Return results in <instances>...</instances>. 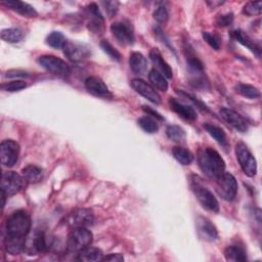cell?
Returning a JSON list of instances; mask_svg holds the SVG:
<instances>
[{
  "label": "cell",
  "instance_id": "7c38bea8",
  "mask_svg": "<svg viewBox=\"0 0 262 262\" xmlns=\"http://www.w3.org/2000/svg\"><path fill=\"white\" fill-rule=\"evenodd\" d=\"M85 13L87 17L89 18L88 22V29L90 32L96 35H102L104 33V28H105V21L104 17L100 12V9L97 5L95 4H90L87 7L84 8Z\"/></svg>",
  "mask_w": 262,
  "mask_h": 262
},
{
  "label": "cell",
  "instance_id": "ffe728a7",
  "mask_svg": "<svg viewBox=\"0 0 262 262\" xmlns=\"http://www.w3.org/2000/svg\"><path fill=\"white\" fill-rule=\"evenodd\" d=\"M169 105H170L171 110H173L179 117L183 118L184 120L192 122V121H195L196 118H198V115H196V113L192 107L187 106L175 99H170Z\"/></svg>",
  "mask_w": 262,
  "mask_h": 262
},
{
  "label": "cell",
  "instance_id": "4316f807",
  "mask_svg": "<svg viewBox=\"0 0 262 262\" xmlns=\"http://www.w3.org/2000/svg\"><path fill=\"white\" fill-rule=\"evenodd\" d=\"M204 128L218 144H220L221 146H224V147L227 145L226 135L220 127L210 124V123H206V124H204Z\"/></svg>",
  "mask_w": 262,
  "mask_h": 262
},
{
  "label": "cell",
  "instance_id": "ab89813d",
  "mask_svg": "<svg viewBox=\"0 0 262 262\" xmlns=\"http://www.w3.org/2000/svg\"><path fill=\"white\" fill-rule=\"evenodd\" d=\"M26 87H27V83L25 81H22V80H15V81L8 82V83L3 85V89L8 91V92L20 91V90H22Z\"/></svg>",
  "mask_w": 262,
  "mask_h": 262
},
{
  "label": "cell",
  "instance_id": "d590c367",
  "mask_svg": "<svg viewBox=\"0 0 262 262\" xmlns=\"http://www.w3.org/2000/svg\"><path fill=\"white\" fill-rule=\"evenodd\" d=\"M101 47L113 60H116V61L121 60V53L108 40H102Z\"/></svg>",
  "mask_w": 262,
  "mask_h": 262
},
{
  "label": "cell",
  "instance_id": "44dd1931",
  "mask_svg": "<svg viewBox=\"0 0 262 262\" xmlns=\"http://www.w3.org/2000/svg\"><path fill=\"white\" fill-rule=\"evenodd\" d=\"M232 36L233 38L238 41L240 44H242L243 46L247 47L248 49H250L253 53H255L258 57L261 56V47L258 43H256L249 35H247L244 31L238 29L232 32Z\"/></svg>",
  "mask_w": 262,
  "mask_h": 262
},
{
  "label": "cell",
  "instance_id": "7a4b0ae2",
  "mask_svg": "<svg viewBox=\"0 0 262 262\" xmlns=\"http://www.w3.org/2000/svg\"><path fill=\"white\" fill-rule=\"evenodd\" d=\"M190 187L192 192L194 193L195 198L198 199L199 203L208 211L211 212H218L219 211V203L213 192L204 185L200 177L192 176L190 181Z\"/></svg>",
  "mask_w": 262,
  "mask_h": 262
},
{
  "label": "cell",
  "instance_id": "7402d4cb",
  "mask_svg": "<svg viewBox=\"0 0 262 262\" xmlns=\"http://www.w3.org/2000/svg\"><path fill=\"white\" fill-rule=\"evenodd\" d=\"M130 69L136 75H143L147 71V59L141 52H133L129 57Z\"/></svg>",
  "mask_w": 262,
  "mask_h": 262
},
{
  "label": "cell",
  "instance_id": "30bf717a",
  "mask_svg": "<svg viewBox=\"0 0 262 262\" xmlns=\"http://www.w3.org/2000/svg\"><path fill=\"white\" fill-rule=\"evenodd\" d=\"M20 156V145L12 140H8L0 145V159L5 167H13L17 164Z\"/></svg>",
  "mask_w": 262,
  "mask_h": 262
},
{
  "label": "cell",
  "instance_id": "836d02e7",
  "mask_svg": "<svg viewBox=\"0 0 262 262\" xmlns=\"http://www.w3.org/2000/svg\"><path fill=\"white\" fill-rule=\"evenodd\" d=\"M166 134L169 140L174 143H183L185 140V131L178 125H170L167 127Z\"/></svg>",
  "mask_w": 262,
  "mask_h": 262
},
{
  "label": "cell",
  "instance_id": "603a6c76",
  "mask_svg": "<svg viewBox=\"0 0 262 262\" xmlns=\"http://www.w3.org/2000/svg\"><path fill=\"white\" fill-rule=\"evenodd\" d=\"M5 246L9 253L13 255H18L22 253L26 248V238H19L7 235L5 240Z\"/></svg>",
  "mask_w": 262,
  "mask_h": 262
},
{
  "label": "cell",
  "instance_id": "5b68a950",
  "mask_svg": "<svg viewBox=\"0 0 262 262\" xmlns=\"http://www.w3.org/2000/svg\"><path fill=\"white\" fill-rule=\"evenodd\" d=\"M92 233L87 227H74L69 234L67 248L71 252H81L92 242Z\"/></svg>",
  "mask_w": 262,
  "mask_h": 262
},
{
  "label": "cell",
  "instance_id": "277c9868",
  "mask_svg": "<svg viewBox=\"0 0 262 262\" xmlns=\"http://www.w3.org/2000/svg\"><path fill=\"white\" fill-rule=\"evenodd\" d=\"M37 62L44 70L58 77H67L70 75V66L63 59L54 55H41L38 57Z\"/></svg>",
  "mask_w": 262,
  "mask_h": 262
},
{
  "label": "cell",
  "instance_id": "f546056e",
  "mask_svg": "<svg viewBox=\"0 0 262 262\" xmlns=\"http://www.w3.org/2000/svg\"><path fill=\"white\" fill-rule=\"evenodd\" d=\"M24 32L18 28H10L2 31V39L9 43H19L24 39Z\"/></svg>",
  "mask_w": 262,
  "mask_h": 262
},
{
  "label": "cell",
  "instance_id": "d4e9b609",
  "mask_svg": "<svg viewBox=\"0 0 262 262\" xmlns=\"http://www.w3.org/2000/svg\"><path fill=\"white\" fill-rule=\"evenodd\" d=\"M22 176L28 183H37L43 178V170L35 165H29L22 170Z\"/></svg>",
  "mask_w": 262,
  "mask_h": 262
},
{
  "label": "cell",
  "instance_id": "6da1fadb",
  "mask_svg": "<svg viewBox=\"0 0 262 262\" xmlns=\"http://www.w3.org/2000/svg\"><path fill=\"white\" fill-rule=\"evenodd\" d=\"M198 162L202 172L210 179L216 180L224 173L225 162L212 148H202L198 154Z\"/></svg>",
  "mask_w": 262,
  "mask_h": 262
},
{
  "label": "cell",
  "instance_id": "b9f144b4",
  "mask_svg": "<svg viewBox=\"0 0 262 262\" xmlns=\"http://www.w3.org/2000/svg\"><path fill=\"white\" fill-rule=\"evenodd\" d=\"M233 21H234V15L232 13L231 14L228 13L225 15L218 16L216 19V24L220 28H225V27H228L230 25H232Z\"/></svg>",
  "mask_w": 262,
  "mask_h": 262
},
{
  "label": "cell",
  "instance_id": "e575fe53",
  "mask_svg": "<svg viewBox=\"0 0 262 262\" xmlns=\"http://www.w3.org/2000/svg\"><path fill=\"white\" fill-rule=\"evenodd\" d=\"M66 42H67V39H66L63 34L60 32H57V31L51 32L46 38L47 45H49L50 47L55 48V49H62Z\"/></svg>",
  "mask_w": 262,
  "mask_h": 262
},
{
  "label": "cell",
  "instance_id": "83f0119b",
  "mask_svg": "<svg viewBox=\"0 0 262 262\" xmlns=\"http://www.w3.org/2000/svg\"><path fill=\"white\" fill-rule=\"evenodd\" d=\"M78 260L80 261H103L104 260V253L99 248L87 247L86 249L79 252Z\"/></svg>",
  "mask_w": 262,
  "mask_h": 262
},
{
  "label": "cell",
  "instance_id": "7bdbcfd3",
  "mask_svg": "<svg viewBox=\"0 0 262 262\" xmlns=\"http://www.w3.org/2000/svg\"><path fill=\"white\" fill-rule=\"evenodd\" d=\"M7 78H16V77H22V78H28L30 77V75H28V73L24 72V71H20V70H12L7 72L6 75Z\"/></svg>",
  "mask_w": 262,
  "mask_h": 262
},
{
  "label": "cell",
  "instance_id": "484cf974",
  "mask_svg": "<svg viewBox=\"0 0 262 262\" xmlns=\"http://www.w3.org/2000/svg\"><path fill=\"white\" fill-rule=\"evenodd\" d=\"M30 248L32 253H41L49 248V243L46 235L43 232H37L31 241Z\"/></svg>",
  "mask_w": 262,
  "mask_h": 262
},
{
  "label": "cell",
  "instance_id": "cb8c5ba5",
  "mask_svg": "<svg viewBox=\"0 0 262 262\" xmlns=\"http://www.w3.org/2000/svg\"><path fill=\"white\" fill-rule=\"evenodd\" d=\"M224 256L227 261L244 262L247 260V253L245 249L239 245L228 246L224 251Z\"/></svg>",
  "mask_w": 262,
  "mask_h": 262
},
{
  "label": "cell",
  "instance_id": "d6a6232c",
  "mask_svg": "<svg viewBox=\"0 0 262 262\" xmlns=\"http://www.w3.org/2000/svg\"><path fill=\"white\" fill-rule=\"evenodd\" d=\"M139 126L147 134H156L159 130L158 122L155 118L150 116H144L138 121Z\"/></svg>",
  "mask_w": 262,
  "mask_h": 262
},
{
  "label": "cell",
  "instance_id": "9a60e30c",
  "mask_svg": "<svg viewBox=\"0 0 262 262\" xmlns=\"http://www.w3.org/2000/svg\"><path fill=\"white\" fill-rule=\"evenodd\" d=\"M85 88L86 90L97 97L103 99H111L112 93L109 89V87L106 85V83L99 77H88L85 80Z\"/></svg>",
  "mask_w": 262,
  "mask_h": 262
},
{
  "label": "cell",
  "instance_id": "ac0fdd59",
  "mask_svg": "<svg viewBox=\"0 0 262 262\" xmlns=\"http://www.w3.org/2000/svg\"><path fill=\"white\" fill-rule=\"evenodd\" d=\"M2 5L6 6L8 9L26 18H36L38 16V13L32 6L23 2H18V0L17 2L16 0H9V2H3Z\"/></svg>",
  "mask_w": 262,
  "mask_h": 262
},
{
  "label": "cell",
  "instance_id": "60d3db41",
  "mask_svg": "<svg viewBox=\"0 0 262 262\" xmlns=\"http://www.w3.org/2000/svg\"><path fill=\"white\" fill-rule=\"evenodd\" d=\"M102 5H103L107 15L109 16V18H113L119 10V3L118 2H103Z\"/></svg>",
  "mask_w": 262,
  "mask_h": 262
},
{
  "label": "cell",
  "instance_id": "52a82bcc",
  "mask_svg": "<svg viewBox=\"0 0 262 262\" xmlns=\"http://www.w3.org/2000/svg\"><path fill=\"white\" fill-rule=\"evenodd\" d=\"M236 154L243 172L249 177H254L257 173V163L248 147L242 143L238 144Z\"/></svg>",
  "mask_w": 262,
  "mask_h": 262
},
{
  "label": "cell",
  "instance_id": "4fadbf2b",
  "mask_svg": "<svg viewBox=\"0 0 262 262\" xmlns=\"http://www.w3.org/2000/svg\"><path fill=\"white\" fill-rule=\"evenodd\" d=\"M221 118L228 124L231 125L233 128H235L236 130H238L239 133H247L248 131V122L246 121V119L240 115L239 113H237L236 111L232 110V109H226L223 108L220 110L219 112Z\"/></svg>",
  "mask_w": 262,
  "mask_h": 262
},
{
  "label": "cell",
  "instance_id": "5bb4252c",
  "mask_svg": "<svg viewBox=\"0 0 262 262\" xmlns=\"http://www.w3.org/2000/svg\"><path fill=\"white\" fill-rule=\"evenodd\" d=\"M130 85L139 94L149 100L151 103L155 105L161 104V96L159 95V93L155 90V88L152 85H150L146 81L142 79H134L131 81Z\"/></svg>",
  "mask_w": 262,
  "mask_h": 262
},
{
  "label": "cell",
  "instance_id": "1f68e13d",
  "mask_svg": "<svg viewBox=\"0 0 262 262\" xmlns=\"http://www.w3.org/2000/svg\"><path fill=\"white\" fill-rule=\"evenodd\" d=\"M236 91L242 96L249 100H256L260 97V91L253 85L240 83L236 86Z\"/></svg>",
  "mask_w": 262,
  "mask_h": 262
},
{
  "label": "cell",
  "instance_id": "3957f363",
  "mask_svg": "<svg viewBox=\"0 0 262 262\" xmlns=\"http://www.w3.org/2000/svg\"><path fill=\"white\" fill-rule=\"evenodd\" d=\"M31 230L30 215L24 211L19 210L14 212L7 221V235L19 238H26Z\"/></svg>",
  "mask_w": 262,
  "mask_h": 262
},
{
  "label": "cell",
  "instance_id": "2e32d148",
  "mask_svg": "<svg viewBox=\"0 0 262 262\" xmlns=\"http://www.w3.org/2000/svg\"><path fill=\"white\" fill-rule=\"evenodd\" d=\"M196 231H198L199 237L207 242H213L218 238L215 225L205 217H199L196 220Z\"/></svg>",
  "mask_w": 262,
  "mask_h": 262
},
{
  "label": "cell",
  "instance_id": "ba28073f",
  "mask_svg": "<svg viewBox=\"0 0 262 262\" xmlns=\"http://www.w3.org/2000/svg\"><path fill=\"white\" fill-rule=\"evenodd\" d=\"M111 32L121 45H133L135 44L136 37L134 27L129 22H117L111 26Z\"/></svg>",
  "mask_w": 262,
  "mask_h": 262
},
{
  "label": "cell",
  "instance_id": "f6af8a7d",
  "mask_svg": "<svg viewBox=\"0 0 262 262\" xmlns=\"http://www.w3.org/2000/svg\"><path fill=\"white\" fill-rule=\"evenodd\" d=\"M144 109V111L146 112V113H148V115H151L153 118H155L156 120L158 119V120H163V117L158 113V112H155L154 110H152L151 108H148V107H144L143 108Z\"/></svg>",
  "mask_w": 262,
  "mask_h": 262
},
{
  "label": "cell",
  "instance_id": "d6986e66",
  "mask_svg": "<svg viewBox=\"0 0 262 262\" xmlns=\"http://www.w3.org/2000/svg\"><path fill=\"white\" fill-rule=\"evenodd\" d=\"M150 58L153 62V64L157 68V71H159L165 78L171 79L173 77V72L168 62L163 58L161 52L157 49L154 48L150 52Z\"/></svg>",
  "mask_w": 262,
  "mask_h": 262
},
{
  "label": "cell",
  "instance_id": "e0dca14e",
  "mask_svg": "<svg viewBox=\"0 0 262 262\" xmlns=\"http://www.w3.org/2000/svg\"><path fill=\"white\" fill-rule=\"evenodd\" d=\"M94 216L89 209H78L74 211L70 217V224L73 227H87L93 223Z\"/></svg>",
  "mask_w": 262,
  "mask_h": 262
},
{
  "label": "cell",
  "instance_id": "f35d334b",
  "mask_svg": "<svg viewBox=\"0 0 262 262\" xmlns=\"http://www.w3.org/2000/svg\"><path fill=\"white\" fill-rule=\"evenodd\" d=\"M203 39L215 50H219L221 46V39L218 35L210 32H203Z\"/></svg>",
  "mask_w": 262,
  "mask_h": 262
},
{
  "label": "cell",
  "instance_id": "8fae6325",
  "mask_svg": "<svg viewBox=\"0 0 262 262\" xmlns=\"http://www.w3.org/2000/svg\"><path fill=\"white\" fill-rule=\"evenodd\" d=\"M63 53L71 61H82L90 56V50L85 44L67 40L63 46Z\"/></svg>",
  "mask_w": 262,
  "mask_h": 262
},
{
  "label": "cell",
  "instance_id": "f1b7e54d",
  "mask_svg": "<svg viewBox=\"0 0 262 262\" xmlns=\"http://www.w3.org/2000/svg\"><path fill=\"white\" fill-rule=\"evenodd\" d=\"M172 155L178 163L184 166L190 165L193 161V155L191 154V152L182 147H175L172 150Z\"/></svg>",
  "mask_w": 262,
  "mask_h": 262
},
{
  "label": "cell",
  "instance_id": "9c48e42d",
  "mask_svg": "<svg viewBox=\"0 0 262 262\" xmlns=\"http://www.w3.org/2000/svg\"><path fill=\"white\" fill-rule=\"evenodd\" d=\"M25 182L24 177L17 172H4L2 177V191H4L8 196L14 195L24 187Z\"/></svg>",
  "mask_w": 262,
  "mask_h": 262
},
{
  "label": "cell",
  "instance_id": "ee69618b",
  "mask_svg": "<svg viewBox=\"0 0 262 262\" xmlns=\"http://www.w3.org/2000/svg\"><path fill=\"white\" fill-rule=\"evenodd\" d=\"M124 260V257L121 255V254H110L106 257H104V260L103 261H115V262H121Z\"/></svg>",
  "mask_w": 262,
  "mask_h": 262
},
{
  "label": "cell",
  "instance_id": "4dcf8cb0",
  "mask_svg": "<svg viewBox=\"0 0 262 262\" xmlns=\"http://www.w3.org/2000/svg\"><path fill=\"white\" fill-rule=\"evenodd\" d=\"M149 79L152 85L157 88L158 90H161L163 92L168 90V82L166 78L157 70H151L149 74Z\"/></svg>",
  "mask_w": 262,
  "mask_h": 262
},
{
  "label": "cell",
  "instance_id": "bcb514c9",
  "mask_svg": "<svg viewBox=\"0 0 262 262\" xmlns=\"http://www.w3.org/2000/svg\"><path fill=\"white\" fill-rule=\"evenodd\" d=\"M207 4H208L209 6H211L212 9H215L216 6H221V5H223V2H208Z\"/></svg>",
  "mask_w": 262,
  "mask_h": 262
},
{
  "label": "cell",
  "instance_id": "8d00e7d4",
  "mask_svg": "<svg viewBox=\"0 0 262 262\" xmlns=\"http://www.w3.org/2000/svg\"><path fill=\"white\" fill-rule=\"evenodd\" d=\"M154 19L159 24H166L169 19L168 9L164 6V4H160V6L154 12Z\"/></svg>",
  "mask_w": 262,
  "mask_h": 262
},
{
  "label": "cell",
  "instance_id": "74e56055",
  "mask_svg": "<svg viewBox=\"0 0 262 262\" xmlns=\"http://www.w3.org/2000/svg\"><path fill=\"white\" fill-rule=\"evenodd\" d=\"M261 10H262L261 2H255V3L251 2L244 7L243 13L247 16H257L261 14Z\"/></svg>",
  "mask_w": 262,
  "mask_h": 262
},
{
  "label": "cell",
  "instance_id": "8992f818",
  "mask_svg": "<svg viewBox=\"0 0 262 262\" xmlns=\"http://www.w3.org/2000/svg\"><path fill=\"white\" fill-rule=\"evenodd\" d=\"M216 190L223 200L232 202L236 199L238 193V183L233 174L224 172L216 179Z\"/></svg>",
  "mask_w": 262,
  "mask_h": 262
}]
</instances>
